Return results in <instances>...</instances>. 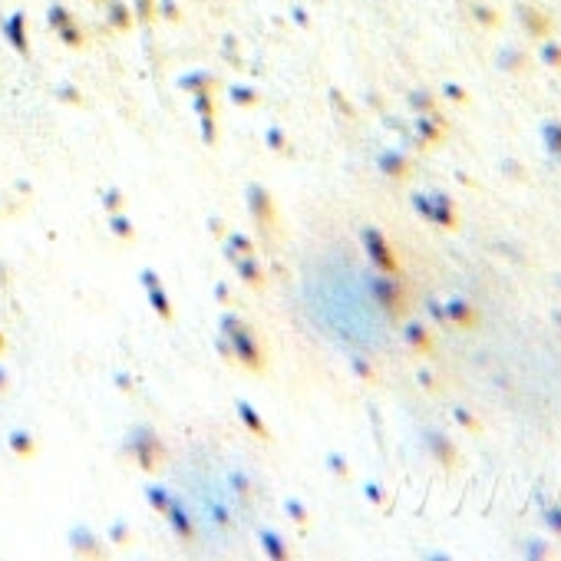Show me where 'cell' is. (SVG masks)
<instances>
[{"label":"cell","instance_id":"obj_1","mask_svg":"<svg viewBox=\"0 0 561 561\" xmlns=\"http://www.w3.org/2000/svg\"><path fill=\"white\" fill-rule=\"evenodd\" d=\"M248 489L241 475H231L225 465H205V472H192L182 489L185 508L198 512L195 529L215 531V512H218V539L228 531H241V518L248 515Z\"/></svg>","mask_w":561,"mask_h":561},{"label":"cell","instance_id":"obj_2","mask_svg":"<svg viewBox=\"0 0 561 561\" xmlns=\"http://www.w3.org/2000/svg\"><path fill=\"white\" fill-rule=\"evenodd\" d=\"M446 311V317H449V321H456V324L459 327H469L475 321V314H472V307H469V304L465 301H459V297H456V301H449L443 307Z\"/></svg>","mask_w":561,"mask_h":561},{"label":"cell","instance_id":"obj_3","mask_svg":"<svg viewBox=\"0 0 561 561\" xmlns=\"http://www.w3.org/2000/svg\"><path fill=\"white\" fill-rule=\"evenodd\" d=\"M541 136H545V146H548L555 155H561V122L548 119V122L541 126Z\"/></svg>","mask_w":561,"mask_h":561},{"label":"cell","instance_id":"obj_4","mask_svg":"<svg viewBox=\"0 0 561 561\" xmlns=\"http://www.w3.org/2000/svg\"><path fill=\"white\" fill-rule=\"evenodd\" d=\"M432 218L443 221V225H453V205H449V198H443V195L432 198Z\"/></svg>","mask_w":561,"mask_h":561},{"label":"cell","instance_id":"obj_5","mask_svg":"<svg viewBox=\"0 0 561 561\" xmlns=\"http://www.w3.org/2000/svg\"><path fill=\"white\" fill-rule=\"evenodd\" d=\"M545 525H548V529L561 539V505H548V508H545Z\"/></svg>","mask_w":561,"mask_h":561},{"label":"cell","instance_id":"obj_6","mask_svg":"<svg viewBox=\"0 0 561 561\" xmlns=\"http://www.w3.org/2000/svg\"><path fill=\"white\" fill-rule=\"evenodd\" d=\"M529 558H548V545L545 541H529V551H525Z\"/></svg>","mask_w":561,"mask_h":561},{"label":"cell","instance_id":"obj_7","mask_svg":"<svg viewBox=\"0 0 561 561\" xmlns=\"http://www.w3.org/2000/svg\"><path fill=\"white\" fill-rule=\"evenodd\" d=\"M541 53H545V60H548V63H561V53L555 50V46H545Z\"/></svg>","mask_w":561,"mask_h":561},{"label":"cell","instance_id":"obj_8","mask_svg":"<svg viewBox=\"0 0 561 561\" xmlns=\"http://www.w3.org/2000/svg\"><path fill=\"white\" fill-rule=\"evenodd\" d=\"M456 416H459V423H463V426H475V423H472V416H469V413H465V410H456Z\"/></svg>","mask_w":561,"mask_h":561}]
</instances>
